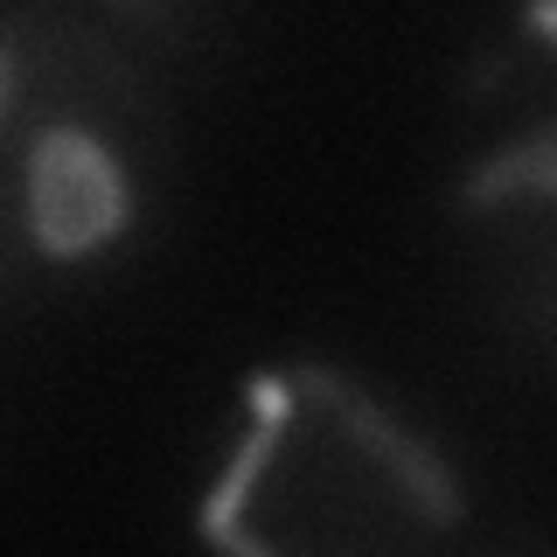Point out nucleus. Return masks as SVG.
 Wrapping results in <instances>:
<instances>
[{"label": "nucleus", "instance_id": "1", "mask_svg": "<svg viewBox=\"0 0 557 557\" xmlns=\"http://www.w3.org/2000/svg\"><path fill=\"white\" fill-rule=\"evenodd\" d=\"M133 231V182L119 153L84 126H42L28 147V237L42 258L77 265Z\"/></svg>", "mask_w": 557, "mask_h": 557}, {"label": "nucleus", "instance_id": "2", "mask_svg": "<svg viewBox=\"0 0 557 557\" xmlns=\"http://www.w3.org/2000/svg\"><path fill=\"white\" fill-rule=\"evenodd\" d=\"M293 383H300V391L313 397V405H321L327 418H335V425L348 432V440H356L362 453H370V460L383 467V474L397 481V495L411 502L418 516L425 522H440V530H453V522L467 516V495H460V481H453V467L440 460V453H432L425 440H418L411 425H397L391 411L376 405L370 391H362L356 376H342V370H327V362H300V370H293Z\"/></svg>", "mask_w": 557, "mask_h": 557}, {"label": "nucleus", "instance_id": "3", "mask_svg": "<svg viewBox=\"0 0 557 557\" xmlns=\"http://www.w3.org/2000/svg\"><path fill=\"white\" fill-rule=\"evenodd\" d=\"M244 391H251V432H244V446L231 453L223 481L209 487V502H202L196 530H202V544H216V550L265 557V536L244 530V502H251V487H258V474H265V460L278 453V432H286L293 405H300V383L278 376V370H258L251 383H244Z\"/></svg>", "mask_w": 557, "mask_h": 557}, {"label": "nucleus", "instance_id": "4", "mask_svg": "<svg viewBox=\"0 0 557 557\" xmlns=\"http://www.w3.org/2000/svg\"><path fill=\"white\" fill-rule=\"evenodd\" d=\"M509 196H557V126L522 133L516 147L487 153L481 168L460 174V209H495Z\"/></svg>", "mask_w": 557, "mask_h": 557}, {"label": "nucleus", "instance_id": "5", "mask_svg": "<svg viewBox=\"0 0 557 557\" xmlns=\"http://www.w3.org/2000/svg\"><path fill=\"white\" fill-rule=\"evenodd\" d=\"M522 14H530V28H536V35H557V0H530Z\"/></svg>", "mask_w": 557, "mask_h": 557}, {"label": "nucleus", "instance_id": "6", "mask_svg": "<svg viewBox=\"0 0 557 557\" xmlns=\"http://www.w3.org/2000/svg\"><path fill=\"white\" fill-rule=\"evenodd\" d=\"M0 112H8V70H0Z\"/></svg>", "mask_w": 557, "mask_h": 557}]
</instances>
